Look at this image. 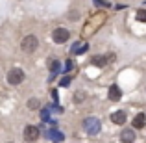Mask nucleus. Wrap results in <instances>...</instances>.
Returning a JSON list of instances; mask_svg holds the SVG:
<instances>
[{"mask_svg": "<svg viewBox=\"0 0 146 143\" xmlns=\"http://www.w3.org/2000/svg\"><path fill=\"white\" fill-rule=\"evenodd\" d=\"M83 128H85V132L89 134V136H96L100 134V130H102V121H100L98 117H85L83 119Z\"/></svg>", "mask_w": 146, "mask_h": 143, "instance_id": "f257e3e1", "label": "nucleus"}, {"mask_svg": "<svg viewBox=\"0 0 146 143\" xmlns=\"http://www.w3.org/2000/svg\"><path fill=\"white\" fill-rule=\"evenodd\" d=\"M24 71L19 67H13L7 71V84L9 86H19V84H22V80H24Z\"/></svg>", "mask_w": 146, "mask_h": 143, "instance_id": "f03ea898", "label": "nucleus"}, {"mask_svg": "<svg viewBox=\"0 0 146 143\" xmlns=\"http://www.w3.org/2000/svg\"><path fill=\"white\" fill-rule=\"evenodd\" d=\"M37 47H39V39H37L35 36H26L24 39H22V43H21V48L24 50V52H28V54H32V52H35Z\"/></svg>", "mask_w": 146, "mask_h": 143, "instance_id": "7ed1b4c3", "label": "nucleus"}, {"mask_svg": "<svg viewBox=\"0 0 146 143\" xmlns=\"http://www.w3.org/2000/svg\"><path fill=\"white\" fill-rule=\"evenodd\" d=\"M52 39H54V43L63 45V43H67V41L70 39V32H68L67 28H56L52 32Z\"/></svg>", "mask_w": 146, "mask_h": 143, "instance_id": "20e7f679", "label": "nucleus"}, {"mask_svg": "<svg viewBox=\"0 0 146 143\" xmlns=\"http://www.w3.org/2000/svg\"><path fill=\"white\" fill-rule=\"evenodd\" d=\"M24 141H28V143H33V141H37L39 140V136H41V130L37 128V126H33V125H28L24 128Z\"/></svg>", "mask_w": 146, "mask_h": 143, "instance_id": "39448f33", "label": "nucleus"}, {"mask_svg": "<svg viewBox=\"0 0 146 143\" xmlns=\"http://www.w3.org/2000/svg\"><path fill=\"white\" fill-rule=\"evenodd\" d=\"M109 60H113V54H109V56L96 54V56L91 58V65H94V67H106V65L109 63Z\"/></svg>", "mask_w": 146, "mask_h": 143, "instance_id": "423d86ee", "label": "nucleus"}, {"mask_svg": "<svg viewBox=\"0 0 146 143\" xmlns=\"http://www.w3.org/2000/svg\"><path fill=\"white\" fill-rule=\"evenodd\" d=\"M120 141L122 143H133L135 141V128H124L120 132Z\"/></svg>", "mask_w": 146, "mask_h": 143, "instance_id": "0eeeda50", "label": "nucleus"}, {"mask_svg": "<svg viewBox=\"0 0 146 143\" xmlns=\"http://www.w3.org/2000/svg\"><path fill=\"white\" fill-rule=\"evenodd\" d=\"M109 100H113V102H118V100L122 99V89L117 86V84H113V86L109 87Z\"/></svg>", "mask_w": 146, "mask_h": 143, "instance_id": "6e6552de", "label": "nucleus"}, {"mask_svg": "<svg viewBox=\"0 0 146 143\" xmlns=\"http://www.w3.org/2000/svg\"><path fill=\"white\" fill-rule=\"evenodd\" d=\"M126 117H128V115H126V111H124V110H118V111H115V113L111 115V121H113L115 125L122 126V125L126 123Z\"/></svg>", "mask_w": 146, "mask_h": 143, "instance_id": "1a4fd4ad", "label": "nucleus"}, {"mask_svg": "<svg viewBox=\"0 0 146 143\" xmlns=\"http://www.w3.org/2000/svg\"><path fill=\"white\" fill-rule=\"evenodd\" d=\"M144 125H146V115L144 113H137L135 117H133V121H131V126L133 128H144Z\"/></svg>", "mask_w": 146, "mask_h": 143, "instance_id": "9d476101", "label": "nucleus"}, {"mask_svg": "<svg viewBox=\"0 0 146 143\" xmlns=\"http://www.w3.org/2000/svg\"><path fill=\"white\" fill-rule=\"evenodd\" d=\"M50 73H52V76H56L57 73L61 71V63H59V60H50Z\"/></svg>", "mask_w": 146, "mask_h": 143, "instance_id": "9b49d317", "label": "nucleus"}, {"mask_svg": "<svg viewBox=\"0 0 146 143\" xmlns=\"http://www.w3.org/2000/svg\"><path fill=\"white\" fill-rule=\"evenodd\" d=\"M46 136H50V140H52V141H56V143H59V141H63V140H65V136H63L61 132H57V130L46 132Z\"/></svg>", "mask_w": 146, "mask_h": 143, "instance_id": "f8f14e48", "label": "nucleus"}, {"mask_svg": "<svg viewBox=\"0 0 146 143\" xmlns=\"http://www.w3.org/2000/svg\"><path fill=\"white\" fill-rule=\"evenodd\" d=\"M39 106H41L39 99H30V100H28V108H30V110H37Z\"/></svg>", "mask_w": 146, "mask_h": 143, "instance_id": "ddd939ff", "label": "nucleus"}, {"mask_svg": "<svg viewBox=\"0 0 146 143\" xmlns=\"http://www.w3.org/2000/svg\"><path fill=\"white\" fill-rule=\"evenodd\" d=\"M137 21H139V22H146V11L144 9L137 11Z\"/></svg>", "mask_w": 146, "mask_h": 143, "instance_id": "4468645a", "label": "nucleus"}, {"mask_svg": "<svg viewBox=\"0 0 146 143\" xmlns=\"http://www.w3.org/2000/svg\"><path fill=\"white\" fill-rule=\"evenodd\" d=\"M83 99H85V93H83V91H78V93L74 95V100H76V102H82Z\"/></svg>", "mask_w": 146, "mask_h": 143, "instance_id": "2eb2a0df", "label": "nucleus"}, {"mask_svg": "<svg viewBox=\"0 0 146 143\" xmlns=\"http://www.w3.org/2000/svg\"><path fill=\"white\" fill-rule=\"evenodd\" d=\"M41 119H43V121H48V119H50L48 108H44V110H41Z\"/></svg>", "mask_w": 146, "mask_h": 143, "instance_id": "dca6fc26", "label": "nucleus"}, {"mask_svg": "<svg viewBox=\"0 0 146 143\" xmlns=\"http://www.w3.org/2000/svg\"><path fill=\"white\" fill-rule=\"evenodd\" d=\"M76 47H78V45H76ZM87 48H89V47H87V43H85V45H82V47H78V48L74 50V52H76V54H83Z\"/></svg>", "mask_w": 146, "mask_h": 143, "instance_id": "f3484780", "label": "nucleus"}, {"mask_svg": "<svg viewBox=\"0 0 146 143\" xmlns=\"http://www.w3.org/2000/svg\"><path fill=\"white\" fill-rule=\"evenodd\" d=\"M70 76H65V78L63 80H61V86H63V87H68V86H70Z\"/></svg>", "mask_w": 146, "mask_h": 143, "instance_id": "a211bd4d", "label": "nucleus"}, {"mask_svg": "<svg viewBox=\"0 0 146 143\" xmlns=\"http://www.w3.org/2000/svg\"><path fill=\"white\" fill-rule=\"evenodd\" d=\"M94 4H96V6H102V7H109V4L106 2V0H93Z\"/></svg>", "mask_w": 146, "mask_h": 143, "instance_id": "6ab92c4d", "label": "nucleus"}, {"mask_svg": "<svg viewBox=\"0 0 146 143\" xmlns=\"http://www.w3.org/2000/svg\"><path fill=\"white\" fill-rule=\"evenodd\" d=\"M72 67H74V61H72V60H68V61H67V65H65V69H67V71H70Z\"/></svg>", "mask_w": 146, "mask_h": 143, "instance_id": "aec40b11", "label": "nucleus"}, {"mask_svg": "<svg viewBox=\"0 0 146 143\" xmlns=\"http://www.w3.org/2000/svg\"><path fill=\"white\" fill-rule=\"evenodd\" d=\"M7 143H11V141H7Z\"/></svg>", "mask_w": 146, "mask_h": 143, "instance_id": "412c9836", "label": "nucleus"}]
</instances>
